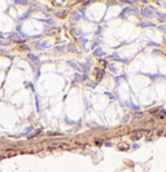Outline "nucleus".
<instances>
[{
    "label": "nucleus",
    "instance_id": "f257e3e1",
    "mask_svg": "<svg viewBox=\"0 0 166 172\" xmlns=\"http://www.w3.org/2000/svg\"><path fill=\"white\" fill-rule=\"evenodd\" d=\"M142 13H143V16H145V17H152V16H153V12L149 10L148 8H144V9L142 10Z\"/></svg>",
    "mask_w": 166,
    "mask_h": 172
},
{
    "label": "nucleus",
    "instance_id": "f03ea898",
    "mask_svg": "<svg viewBox=\"0 0 166 172\" xmlns=\"http://www.w3.org/2000/svg\"><path fill=\"white\" fill-rule=\"evenodd\" d=\"M118 149H120V150H127L129 145H127V144H121V145H118Z\"/></svg>",
    "mask_w": 166,
    "mask_h": 172
},
{
    "label": "nucleus",
    "instance_id": "7ed1b4c3",
    "mask_svg": "<svg viewBox=\"0 0 166 172\" xmlns=\"http://www.w3.org/2000/svg\"><path fill=\"white\" fill-rule=\"evenodd\" d=\"M17 3H21V4H26L27 3V0H16Z\"/></svg>",
    "mask_w": 166,
    "mask_h": 172
}]
</instances>
